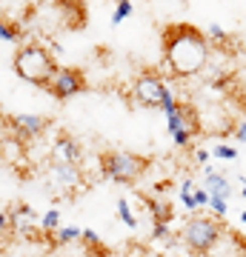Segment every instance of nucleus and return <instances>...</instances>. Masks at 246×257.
<instances>
[{"instance_id":"f257e3e1","label":"nucleus","mask_w":246,"mask_h":257,"mask_svg":"<svg viewBox=\"0 0 246 257\" xmlns=\"http://www.w3.org/2000/svg\"><path fill=\"white\" fill-rule=\"evenodd\" d=\"M160 55L172 77L189 80L206 72L212 60V40L192 23H169L160 32Z\"/></svg>"},{"instance_id":"9d476101","label":"nucleus","mask_w":246,"mask_h":257,"mask_svg":"<svg viewBox=\"0 0 246 257\" xmlns=\"http://www.w3.org/2000/svg\"><path fill=\"white\" fill-rule=\"evenodd\" d=\"M49 160L66 166H83V146L69 132H60V135H55L52 146H49Z\"/></svg>"},{"instance_id":"7c9ffc66","label":"nucleus","mask_w":246,"mask_h":257,"mask_svg":"<svg viewBox=\"0 0 246 257\" xmlns=\"http://www.w3.org/2000/svg\"><path fill=\"white\" fill-rule=\"evenodd\" d=\"M74 257H89V254H74Z\"/></svg>"},{"instance_id":"5701e85b","label":"nucleus","mask_w":246,"mask_h":257,"mask_svg":"<svg viewBox=\"0 0 246 257\" xmlns=\"http://www.w3.org/2000/svg\"><path fill=\"white\" fill-rule=\"evenodd\" d=\"M209 211H212V217L223 220V217H226V211H229V200H226V197H209Z\"/></svg>"},{"instance_id":"2eb2a0df","label":"nucleus","mask_w":246,"mask_h":257,"mask_svg":"<svg viewBox=\"0 0 246 257\" xmlns=\"http://www.w3.org/2000/svg\"><path fill=\"white\" fill-rule=\"evenodd\" d=\"M80 246H83V254L89 257H109V248H106V243L101 240V234L95 229H83Z\"/></svg>"},{"instance_id":"39448f33","label":"nucleus","mask_w":246,"mask_h":257,"mask_svg":"<svg viewBox=\"0 0 246 257\" xmlns=\"http://www.w3.org/2000/svg\"><path fill=\"white\" fill-rule=\"evenodd\" d=\"M166 114V128H169V138H172L175 149H189L195 143V138L201 135V114L192 103H181L172 106Z\"/></svg>"},{"instance_id":"bb28decb","label":"nucleus","mask_w":246,"mask_h":257,"mask_svg":"<svg viewBox=\"0 0 246 257\" xmlns=\"http://www.w3.org/2000/svg\"><path fill=\"white\" fill-rule=\"evenodd\" d=\"M232 138H235L237 143H246V120L235 126V135H232Z\"/></svg>"},{"instance_id":"aec40b11","label":"nucleus","mask_w":246,"mask_h":257,"mask_svg":"<svg viewBox=\"0 0 246 257\" xmlns=\"http://www.w3.org/2000/svg\"><path fill=\"white\" fill-rule=\"evenodd\" d=\"M115 211H118L120 223H123L126 229H137V217H135V211H132V203H129L126 197H120V200L115 203Z\"/></svg>"},{"instance_id":"cd10ccee","label":"nucleus","mask_w":246,"mask_h":257,"mask_svg":"<svg viewBox=\"0 0 246 257\" xmlns=\"http://www.w3.org/2000/svg\"><path fill=\"white\" fill-rule=\"evenodd\" d=\"M12 3H18V0H0V6H3V15L9 12V6H12Z\"/></svg>"},{"instance_id":"20e7f679","label":"nucleus","mask_w":246,"mask_h":257,"mask_svg":"<svg viewBox=\"0 0 246 257\" xmlns=\"http://www.w3.org/2000/svg\"><path fill=\"white\" fill-rule=\"evenodd\" d=\"M98 166H101V175L109 177L112 183L135 186L146 175V169H149V157L126 152V149H112V152H103L101 155Z\"/></svg>"},{"instance_id":"a211bd4d","label":"nucleus","mask_w":246,"mask_h":257,"mask_svg":"<svg viewBox=\"0 0 246 257\" xmlns=\"http://www.w3.org/2000/svg\"><path fill=\"white\" fill-rule=\"evenodd\" d=\"M80 237H83L80 226H60L49 240H52V246H72V243H80Z\"/></svg>"},{"instance_id":"6ab92c4d","label":"nucleus","mask_w":246,"mask_h":257,"mask_svg":"<svg viewBox=\"0 0 246 257\" xmlns=\"http://www.w3.org/2000/svg\"><path fill=\"white\" fill-rule=\"evenodd\" d=\"M149 240H152V243H169V246H172L175 240L181 243V234H175L169 223H152V234H149Z\"/></svg>"},{"instance_id":"c756f323","label":"nucleus","mask_w":246,"mask_h":257,"mask_svg":"<svg viewBox=\"0 0 246 257\" xmlns=\"http://www.w3.org/2000/svg\"><path fill=\"white\" fill-rule=\"evenodd\" d=\"M240 223H246V209H243V211H240Z\"/></svg>"},{"instance_id":"2f4dec72","label":"nucleus","mask_w":246,"mask_h":257,"mask_svg":"<svg viewBox=\"0 0 246 257\" xmlns=\"http://www.w3.org/2000/svg\"><path fill=\"white\" fill-rule=\"evenodd\" d=\"M115 3H123V0H115Z\"/></svg>"},{"instance_id":"dca6fc26","label":"nucleus","mask_w":246,"mask_h":257,"mask_svg":"<svg viewBox=\"0 0 246 257\" xmlns=\"http://www.w3.org/2000/svg\"><path fill=\"white\" fill-rule=\"evenodd\" d=\"M198 186H195V177H183L181 180V200L183 206H186V211L189 214H201V209H198Z\"/></svg>"},{"instance_id":"393cba45","label":"nucleus","mask_w":246,"mask_h":257,"mask_svg":"<svg viewBox=\"0 0 246 257\" xmlns=\"http://www.w3.org/2000/svg\"><path fill=\"white\" fill-rule=\"evenodd\" d=\"M215 157H218V160H235L237 149L229 146V143H218V146H215Z\"/></svg>"},{"instance_id":"0eeeda50","label":"nucleus","mask_w":246,"mask_h":257,"mask_svg":"<svg viewBox=\"0 0 246 257\" xmlns=\"http://www.w3.org/2000/svg\"><path fill=\"white\" fill-rule=\"evenodd\" d=\"M166 83L163 77L157 72H149V69H143V72L135 77V83H132V97H135L137 106H143V109H163V97H166Z\"/></svg>"},{"instance_id":"9b49d317","label":"nucleus","mask_w":246,"mask_h":257,"mask_svg":"<svg viewBox=\"0 0 246 257\" xmlns=\"http://www.w3.org/2000/svg\"><path fill=\"white\" fill-rule=\"evenodd\" d=\"M9 220H12V234H18V237H35L37 234L35 226L40 223V217H37V211L29 203H15L9 209Z\"/></svg>"},{"instance_id":"ddd939ff","label":"nucleus","mask_w":246,"mask_h":257,"mask_svg":"<svg viewBox=\"0 0 246 257\" xmlns=\"http://www.w3.org/2000/svg\"><path fill=\"white\" fill-rule=\"evenodd\" d=\"M201 186L209 192V197H226L229 200V194H232V180H229L223 172H215L212 166L203 169V183Z\"/></svg>"},{"instance_id":"7ed1b4c3","label":"nucleus","mask_w":246,"mask_h":257,"mask_svg":"<svg viewBox=\"0 0 246 257\" xmlns=\"http://www.w3.org/2000/svg\"><path fill=\"white\" fill-rule=\"evenodd\" d=\"M178 234H181V243L189 257H206L223 240V220L212 217V214H189Z\"/></svg>"},{"instance_id":"4be33fe9","label":"nucleus","mask_w":246,"mask_h":257,"mask_svg":"<svg viewBox=\"0 0 246 257\" xmlns=\"http://www.w3.org/2000/svg\"><path fill=\"white\" fill-rule=\"evenodd\" d=\"M132 12H135V6H132V0H123V3H115V12H112V26H120L126 18H132Z\"/></svg>"},{"instance_id":"a878e982","label":"nucleus","mask_w":246,"mask_h":257,"mask_svg":"<svg viewBox=\"0 0 246 257\" xmlns=\"http://www.w3.org/2000/svg\"><path fill=\"white\" fill-rule=\"evenodd\" d=\"M192 157H195V163L198 166H203V169H206V166H209V152H206V149H195V152H192Z\"/></svg>"},{"instance_id":"c85d7f7f","label":"nucleus","mask_w":246,"mask_h":257,"mask_svg":"<svg viewBox=\"0 0 246 257\" xmlns=\"http://www.w3.org/2000/svg\"><path fill=\"white\" fill-rule=\"evenodd\" d=\"M240 194H243V197H246V180H243V183H240Z\"/></svg>"},{"instance_id":"f8f14e48","label":"nucleus","mask_w":246,"mask_h":257,"mask_svg":"<svg viewBox=\"0 0 246 257\" xmlns=\"http://www.w3.org/2000/svg\"><path fill=\"white\" fill-rule=\"evenodd\" d=\"M0 146H3V163L6 166H20V163H26L29 160V143H23V140L20 138H15V135H12V132H6V135H3V143H0Z\"/></svg>"},{"instance_id":"f3484780","label":"nucleus","mask_w":246,"mask_h":257,"mask_svg":"<svg viewBox=\"0 0 246 257\" xmlns=\"http://www.w3.org/2000/svg\"><path fill=\"white\" fill-rule=\"evenodd\" d=\"M23 37V23L20 20H9V15L0 18V40L3 43H20Z\"/></svg>"},{"instance_id":"72a5a7b5","label":"nucleus","mask_w":246,"mask_h":257,"mask_svg":"<svg viewBox=\"0 0 246 257\" xmlns=\"http://www.w3.org/2000/svg\"><path fill=\"white\" fill-rule=\"evenodd\" d=\"M240 257H243V254H240Z\"/></svg>"},{"instance_id":"423d86ee","label":"nucleus","mask_w":246,"mask_h":257,"mask_svg":"<svg viewBox=\"0 0 246 257\" xmlns=\"http://www.w3.org/2000/svg\"><path fill=\"white\" fill-rule=\"evenodd\" d=\"M43 183L49 194H55V197H72L83 186V166H66L49 160L43 172Z\"/></svg>"},{"instance_id":"b1692460","label":"nucleus","mask_w":246,"mask_h":257,"mask_svg":"<svg viewBox=\"0 0 246 257\" xmlns=\"http://www.w3.org/2000/svg\"><path fill=\"white\" fill-rule=\"evenodd\" d=\"M206 37H209L212 43H226V40H229L226 29L218 26V23H209V26H206Z\"/></svg>"},{"instance_id":"473e14b6","label":"nucleus","mask_w":246,"mask_h":257,"mask_svg":"<svg viewBox=\"0 0 246 257\" xmlns=\"http://www.w3.org/2000/svg\"><path fill=\"white\" fill-rule=\"evenodd\" d=\"M80 3H83V0H80Z\"/></svg>"},{"instance_id":"1a4fd4ad","label":"nucleus","mask_w":246,"mask_h":257,"mask_svg":"<svg viewBox=\"0 0 246 257\" xmlns=\"http://www.w3.org/2000/svg\"><path fill=\"white\" fill-rule=\"evenodd\" d=\"M83 89H86V74L80 69H74V66H60L46 92L52 94L55 100H69L74 94H80Z\"/></svg>"},{"instance_id":"412c9836","label":"nucleus","mask_w":246,"mask_h":257,"mask_svg":"<svg viewBox=\"0 0 246 257\" xmlns=\"http://www.w3.org/2000/svg\"><path fill=\"white\" fill-rule=\"evenodd\" d=\"M40 229H43L46 234H55V231L60 229V209H57V206H52V209L40 217Z\"/></svg>"},{"instance_id":"f03ea898","label":"nucleus","mask_w":246,"mask_h":257,"mask_svg":"<svg viewBox=\"0 0 246 257\" xmlns=\"http://www.w3.org/2000/svg\"><path fill=\"white\" fill-rule=\"evenodd\" d=\"M12 72L23 83H32L37 89H49L52 77L57 74V63H55V55L43 43L29 40V43H20L15 57H12Z\"/></svg>"},{"instance_id":"6e6552de","label":"nucleus","mask_w":246,"mask_h":257,"mask_svg":"<svg viewBox=\"0 0 246 257\" xmlns=\"http://www.w3.org/2000/svg\"><path fill=\"white\" fill-rule=\"evenodd\" d=\"M3 123H6V132H12L23 143L40 140L46 135V128L52 126V120L46 114H37V111H15V114H6Z\"/></svg>"},{"instance_id":"4468645a","label":"nucleus","mask_w":246,"mask_h":257,"mask_svg":"<svg viewBox=\"0 0 246 257\" xmlns=\"http://www.w3.org/2000/svg\"><path fill=\"white\" fill-rule=\"evenodd\" d=\"M143 206H146V214L152 217V223H172V217H175L172 203L160 200V197H146Z\"/></svg>"}]
</instances>
